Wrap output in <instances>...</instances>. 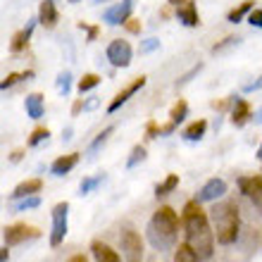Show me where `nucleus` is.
Returning a JSON list of instances; mask_svg holds the SVG:
<instances>
[{
  "label": "nucleus",
  "instance_id": "1",
  "mask_svg": "<svg viewBox=\"0 0 262 262\" xmlns=\"http://www.w3.org/2000/svg\"><path fill=\"white\" fill-rule=\"evenodd\" d=\"M184 229L186 243L195 250L200 260H210L214 253V231L207 222V214L200 210L198 200H188L184 205Z\"/></svg>",
  "mask_w": 262,
  "mask_h": 262
},
{
  "label": "nucleus",
  "instance_id": "2",
  "mask_svg": "<svg viewBox=\"0 0 262 262\" xmlns=\"http://www.w3.org/2000/svg\"><path fill=\"white\" fill-rule=\"evenodd\" d=\"M177 231H179V217L169 205H162L155 210L150 217L148 227H145V236L155 250H169L177 243Z\"/></svg>",
  "mask_w": 262,
  "mask_h": 262
},
{
  "label": "nucleus",
  "instance_id": "3",
  "mask_svg": "<svg viewBox=\"0 0 262 262\" xmlns=\"http://www.w3.org/2000/svg\"><path fill=\"white\" fill-rule=\"evenodd\" d=\"M212 222H214V236L222 246H231V243L238 238V227H241V220H238V207L236 203H217L212 207Z\"/></svg>",
  "mask_w": 262,
  "mask_h": 262
},
{
  "label": "nucleus",
  "instance_id": "4",
  "mask_svg": "<svg viewBox=\"0 0 262 262\" xmlns=\"http://www.w3.org/2000/svg\"><path fill=\"white\" fill-rule=\"evenodd\" d=\"M119 243H122V255L126 262H141L143 260V241L138 236L136 229L124 227L119 234Z\"/></svg>",
  "mask_w": 262,
  "mask_h": 262
},
{
  "label": "nucleus",
  "instance_id": "5",
  "mask_svg": "<svg viewBox=\"0 0 262 262\" xmlns=\"http://www.w3.org/2000/svg\"><path fill=\"white\" fill-rule=\"evenodd\" d=\"M53 231H50V246L57 248L60 243L64 241V236H67V227H69V203H57L53 207Z\"/></svg>",
  "mask_w": 262,
  "mask_h": 262
},
{
  "label": "nucleus",
  "instance_id": "6",
  "mask_svg": "<svg viewBox=\"0 0 262 262\" xmlns=\"http://www.w3.org/2000/svg\"><path fill=\"white\" fill-rule=\"evenodd\" d=\"M105 55H107V60H110L112 67H129L134 53H131L129 41H124V38H115V41L107 46Z\"/></svg>",
  "mask_w": 262,
  "mask_h": 262
},
{
  "label": "nucleus",
  "instance_id": "7",
  "mask_svg": "<svg viewBox=\"0 0 262 262\" xmlns=\"http://www.w3.org/2000/svg\"><path fill=\"white\" fill-rule=\"evenodd\" d=\"M41 231L36 227H29V224H12V227H5L3 231V238H5V246H19V243L29 241V238H38Z\"/></svg>",
  "mask_w": 262,
  "mask_h": 262
},
{
  "label": "nucleus",
  "instance_id": "8",
  "mask_svg": "<svg viewBox=\"0 0 262 262\" xmlns=\"http://www.w3.org/2000/svg\"><path fill=\"white\" fill-rule=\"evenodd\" d=\"M131 10H134V0H122V3H115L103 12V21L110 24V27H119V24H126L131 17Z\"/></svg>",
  "mask_w": 262,
  "mask_h": 262
},
{
  "label": "nucleus",
  "instance_id": "9",
  "mask_svg": "<svg viewBox=\"0 0 262 262\" xmlns=\"http://www.w3.org/2000/svg\"><path fill=\"white\" fill-rule=\"evenodd\" d=\"M227 193V181L224 179H210L205 181V186L198 191V195H195V200L198 203H214L217 198H222V195Z\"/></svg>",
  "mask_w": 262,
  "mask_h": 262
},
{
  "label": "nucleus",
  "instance_id": "10",
  "mask_svg": "<svg viewBox=\"0 0 262 262\" xmlns=\"http://www.w3.org/2000/svg\"><path fill=\"white\" fill-rule=\"evenodd\" d=\"M143 86H145V76H138V79H134V81H131L124 91H119L117 96H115V100L107 105V112H117L119 107H122V105H124L126 100L134 96V93H138V91L143 89Z\"/></svg>",
  "mask_w": 262,
  "mask_h": 262
},
{
  "label": "nucleus",
  "instance_id": "11",
  "mask_svg": "<svg viewBox=\"0 0 262 262\" xmlns=\"http://www.w3.org/2000/svg\"><path fill=\"white\" fill-rule=\"evenodd\" d=\"M238 188L246 198H253L255 203H262V177H241Z\"/></svg>",
  "mask_w": 262,
  "mask_h": 262
},
{
  "label": "nucleus",
  "instance_id": "12",
  "mask_svg": "<svg viewBox=\"0 0 262 262\" xmlns=\"http://www.w3.org/2000/svg\"><path fill=\"white\" fill-rule=\"evenodd\" d=\"M76 162H79V152H69V155H62V158H57L53 162L50 172H53V177H64V174H69L74 169Z\"/></svg>",
  "mask_w": 262,
  "mask_h": 262
},
{
  "label": "nucleus",
  "instance_id": "13",
  "mask_svg": "<svg viewBox=\"0 0 262 262\" xmlns=\"http://www.w3.org/2000/svg\"><path fill=\"white\" fill-rule=\"evenodd\" d=\"M41 188H43V181L41 179H27V181H21L19 186L10 193V200L14 203V200H21V198H27V195H36Z\"/></svg>",
  "mask_w": 262,
  "mask_h": 262
},
{
  "label": "nucleus",
  "instance_id": "14",
  "mask_svg": "<svg viewBox=\"0 0 262 262\" xmlns=\"http://www.w3.org/2000/svg\"><path fill=\"white\" fill-rule=\"evenodd\" d=\"M177 19H179L181 24H186V27H198L200 24L198 10H195V5L191 3V0H186L184 5L177 7Z\"/></svg>",
  "mask_w": 262,
  "mask_h": 262
},
{
  "label": "nucleus",
  "instance_id": "15",
  "mask_svg": "<svg viewBox=\"0 0 262 262\" xmlns=\"http://www.w3.org/2000/svg\"><path fill=\"white\" fill-rule=\"evenodd\" d=\"M91 253L96 257V262H122L117 255V250H112L107 243L103 241H93L91 243Z\"/></svg>",
  "mask_w": 262,
  "mask_h": 262
},
{
  "label": "nucleus",
  "instance_id": "16",
  "mask_svg": "<svg viewBox=\"0 0 262 262\" xmlns=\"http://www.w3.org/2000/svg\"><path fill=\"white\" fill-rule=\"evenodd\" d=\"M38 21L46 29H53L57 24V10L53 0H43L41 3V7H38Z\"/></svg>",
  "mask_w": 262,
  "mask_h": 262
},
{
  "label": "nucleus",
  "instance_id": "17",
  "mask_svg": "<svg viewBox=\"0 0 262 262\" xmlns=\"http://www.w3.org/2000/svg\"><path fill=\"white\" fill-rule=\"evenodd\" d=\"M253 115H255V112L250 110L248 100H236L234 112H231V122H234V126H243L253 119Z\"/></svg>",
  "mask_w": 262,
  "mask_h": 262
},
{
  "label": "nucleus",
  "instance_id": "18",
  "mask_svg": "<svg viewBox=\"0 0 262 262\" xmlns=\"http://www.w3.org/2000/svg\"><path fill=\"white\" fill-rule=\"evenodd\" d=\"M27 115L31 119H41L43 117V96L41 93H31V96H27Z\"/></svg>",
  "mask_w": 262,
  "mask_h": 262
},
{
  "label": "nucleus",
  "instance_id": "19",
  "mask_svg": "<svg viewBox=\"0 0 262 262\" xmlns=\"http://www.w3.org/2000/svg\"><path fill=\"white\" fill-rule=\"evenodd\" d=\"M205 131H207V122L205 119H198V122H193L191 126L184 129V138L186 141H200V138L205 136Z\"/></svg>",
  "mask_w": 262,
  "mask_h": 262
},
{
  "label": "nucleus",
  "instance_id": "20",
  "mask_svg": "<svg viewBox=\"0 0 262 262\" xmlns=\"http://www.w3.org/2000/svg\"><path fill=\"white\" fill-rule=\"evenodd\" d=\"M36 21H38V19H36ZM36 21H31V24H29L24 31H19V34L12 38V46H10V48H12V53H19V50H24V46H27L29 38H31V31H34Z\"/></svg>",
  "mask_w": 262,
  "mask_h": 262
},
{
  "label": "nucleus",
  "instance_id": "21",
  "mask_svg": "<svg viewBox=\"0 0 262 262\" xmlns=\"http://www.w3.org/2000/svg\"><path fill=\"white\" fill-rule=\"evenodd\" d=\"M253 5H255L253 0H246V3H241V5L234 7V10H231V12L227 14V19L231 21V24H238V21H241L243 17H246V14L253 12Z\"/></svg>",
  "mask_w": 262,
  "mask_h": 262
},
{
  "label": "nucleus",
  "instance_id": "22",
  "mask_svg": "<svg viewBox=\"0 0 262 262\" xmlns=\"http://www.w3.org/2000/svg\"><path fill=\"white\" fill-rule=\"evenodd\" d=\"M177 186H179V174H169V177H167L162 184H158V186H155V195H158V198H162V195H169Z\"/></svg>",
  "mask_w": 262,
  "mask_h": 262
},
{
  "label": "nucleus",
  "instance_id": "23",
  "mask_svg": "<svg viewBox=\"0 0 262 262\" xmlns=\"http://www.w3.org/2000/svg\"><path fill=\"white\" fill-rule=\"evenodd\" d=\"M174 262H200V257L195 255V250L188 243H181L177 253H174Z\"/></svg>",
  "mask_w": 262,
  "mask_h": 262
},
{
  "label": "nucleus",
  "instance_id": "24",
  "mask_svg": "<svg viewBox=\"0 0 262 262\" xmlns=\"http://www.w3.org/2000/svg\"><path fill=\"white\" fill-rule=\"evenodd\" d=\"M186 115H188V103L186 100H177L172 112H169V119H172L174 124H181V122L186 119Z\"/></svg>",
  "mask_w": 262,
  "mask_h": 262
},
{
  "label": "nucleus",
  "instance_id": "25",
  "mask_svg": "<svg viewBox=\"0 0 262 262\" xmlns=\"http://www.w3.org/2000/svg\"><path fill=\"white\" fill-rule=\"evenodd\" d=\"M41 205V198L38 195H27V198H21V200H14L12 207L17 210V212H27V210H34V207Z\"/></svg>",
  "mask_w": 262,
  "mask_h": 262
},
{
  "label": "nucleus",
  "instance_id": "26",
  "mask_svg": "<svg viewBox=\"0 0 262 262\" xmlns=\"http://www.w3.org/2000/svg\"><path fill=\"white\" fill-rule=\"evenodd\" d=\"M112 131H115V126H105V129L100 131V134H98V136H96V141H93V143H91V148H89V152H91V155H93V152H98V150H100V145H105V141L110 138V134H112Z\"/></svg>",
  "mask_w": 262,
  "mask_h": 262
},
{
  "label": "nucleus",
  "instance_id": "27",
  "mask_svg": "<svg viewBox=\"0 0 262 262\" xmlns=\"http://www.w3.org/2000/svg\"><path fill=\"white\" fill-rule=\"evenodd\" d=\"M98 83H100V76H98V74H86L81 81H79V93L83 96L86 91H93V89H96Z\"/></svg>",
  "mask_w": 262,
  "mask_h": 262
},
{
  "label": "nucleus",
  "instance_id": "28",
  "mask_svg": "<svg viewBox=\"0 0 262 262\" xmlns=\"http://www.w3.org/2000/svg\"><path fill=\"white\" fill-rule=\"evenodd\" d=\"M100 181H103V174H98V177H89V179H83V181H81V186H79V193H81V195L91 193L93 188L100 186Z\"/></svg>",
  "mask_w": 262,
  "mask_h": 262
},
{
  "label": "nucleus",
  "instance_id": "29",
  "mask_svg": "<svg viewBox=\"0 0 262 262\" xmlns=\"http://www.w3.org/2000/svg\"><path fill=\"white\" fill-rule=\"evenodd\" d=\"M143 160H145V148H143V145H136V148L131 150L129 160H126V167H129V169H134V167H136L138 162H143Z\"/></svg>",
  "mask_w": 262,
  "mask_h": 262
},
{
  "label": "nucleus",
  "instance_id": "30",
  "mask_svg": "<svg viewBox=\"0 0 262 262\" xmlns=\"http://www.w3.org/2000/svg\"><path fill=\"white\" fill-rule=\"evenodd\" d=\"M31 76H34V72H24V74H7V76H5V81L0 83V89L7 91L10 86H14V83L19 81V79H31Z\"/></svg>",
  "mask_w": 262,
  "mask_h": 262
},
{
  "label": "nucleus",
  "instance_id": "31",
  "mask_svg": "<svg viewBox=\"0 0 262 262\" xmlns=\"http://www.w3.org/2000/svg\"><path fill=\"white\" fill-rule=\"evenodd\" d=\"M57 91H60L62 96H67L69 91H72V74H69V72H62V74L57 76Z\"/></svg>",
  "mask_w": 262,
  "mask_h": 262
},
{
  "label": "nucleus",
  "instance_id": "32",
  "mask_svg": "<svg viewBox=\"0 0 262 262\" xmlns=\"http://www.w3.org/2000/svg\"><path fill=\"white\" fill-rule=\"evenodd\" d=\"M48 136H50L48 129H34V134H31V138H29V145L34 148V145H38L41 141H46Z\"/></svg>",
  "mask_w": 262,
  "mask_h": 262
},
{
  "label": "nucleus",
  "instance_id": "33",
  "mask_svg": "<svg viewBox=\"0 0 262 262\" xmlns=\"http://www.w3.org/2000/svg\"><path fill=\"white\" fill-rule=\"evenodd\" d=\"M160 48V41L158 38H148V41L141 43V55H145V53H152V50Z\"/></svg>",
  "mask_w": 262,
  "mask_h": 262
},
{
  "label": "nucleus",
  "instance_id": "34",
  "mask_svg": "<svg viewBox=\"0 0 262 262\" xmlns=\"http://www.w3.org/2000/svg\"><path fill=\"white\" fill-rule=\"evenodd\" d=\"M241 38H236V36H229V38H224V43H220V46H214L212 53H222L224 48H229V46H234V43H238Z\"/></svg>",
  "mask_w": 262,
  "mask_h": 262
},
{
  "label": "nucleus",
  "instance_id": "35",
  "mask_svg": "<svg viewBox=\"0 0 262 262\" xmlns=\"http://www.w3.org/2000/svg\"><path fill=\"white\" fill-rule=\"evenodd\" d=\"M248 21L253 24V27L262 29V10H253V12L248 14Z\"/></svg>",
  "mask_w": 262,
  "mask_h": 262
},
{
  "label": "nucleus",
  "instance_id": "36",
  "mask_svg": "<svg viewBox=\"0 0 262 262\" xmlns=\"http://www.w3.org/2000/svg\"><path fill=\"white\" fill-rule=\"evenodd\" d=\"M260 89H262V76H257L253 83H246V86H243L246 93H253V91H260Z\"/></svg>",
  "mask_w": 262,
  "mask_h": 262
},
{
  "label": "nucleus",
  "instance_id": "37",
  "mask_svg": "<svg viewBox=\"0 0 262 262\" xmlns=\"http://www.w3.org/2000/svg\"><path fill=\"white\" fill-rule=\"evenodd\" d=\"M200 69H203V64H195V67L191 69V72H188L186 76H181V79H179V83H186V81H191V76H193V74H198Z\"/></svg>",
  "mask_w": 262,
  "mask_h": 262
},
{
  "label": "nucleus",
  "instance_id": "38",
  "mask_svg": "<svg viewBox=\"0 0 262 262\" xmlns=\"http://www.w3.org/2000/svg\"><path fill=\"white\" fill-rule=\"evenodd\" d=\"M98 105H100V100H98V98H91V100L83 103V110H96Z\"/></svg>",
  "mask_w": 262,
  "mask_h": 262
},
{
  "label": "nucleus",
  "instance_id": "39",
  "mask_svg": "<svg viewBox=\"0 0 262 262\" xmlns=\"http://www.w3.org/2000/svg\"><path fill=\"white\" fill-rule=\"evenodd\" d=\"M81 110H83V100H76L74 107H72V115H79Z\"/></svg>",
  "mask_w": 262,
  "mask_h": 262
},
{
  "label": "nucleus",
  "instance_id": "40",
  "mask_svg": "<svg viewBox=\"0 0 262 262\" xmlns=\"http://www.w3.org/2000/svg\"><path fill=\"white\" fill-rule=\"evenodd\" d=\"M7 248H10V246H5V248L0 250V262H7V260H10V253H7Z\"/></svg>",
  "mask_w": 262,
  "mask_h": 262
},
{
  "label": "nucleus",
  "instance_id": "41",
  "mask_svg": "<svg viewBox=\"0 0 262 262\" xmlns=\"http://www.w3.org/2000/svg\"><path fill=\"white\" fill-rule=\"evenodd\" d=\"M96 36H98V27H89V38H91V41H93Z\"/></svg>",
  "mask_w": 262,
  "mask_h": 262
},
{
  "label": "nucleus",
  "instance_id": "42",
  "mask_svg": "<svg viewBox=\"0 0 262 262\" xmlns=\"http://www.w3.org/2000/svg\"><path fill=\"white\" fill-rule=\"evenodd\" d=\"M253 119H255L257 124H262V107H260V110L255 112V115H253Z\"/></svg>",
  "mask_w": 262,
  "mask_h": 262
},
{
  "label": "nucleus",
  "instance_id": "43",
  "mask_svg": "<svg viewBox=\"0 0 262 262\" xmlns=\"http://www.w3.org/2000/svg\"><path fill=\"white\" fill-rule=\"evenodd\" d=\"M186 0H169V5H174V7H179V5H184Z\"/></svg>",
  "mask_w": 262,
  "mask_h": 262
},
{
  "label": "nucleus",
  "instance_id": "44",
  "mask_svg": "<svg viewBox=\"0 0 262 262\" xmlns=\"http://www.w3.org/2000/svg\"><path fill=\"white\" fill-rule=\"evenodd\" d=\"M69 262H86V257H83V255H74V257H72V260H69Z\"/></svg>",
  "mask_w": 262,
  "mask_h": 262
},
{
  "label": "nucleus",
  "instance_id": "45",
  "mask_svg": "<svg viewBox=\"0 0 262 262\" xmlns=\"http://www.w3.org/2000/svg\"><path fill=\"white\" fill-rule=\"evenodd\" d=\"M93 5H100V3H110V0H91Z\"/></svg>",
  "mask_w": 262,
  "mask_h": 262
},
{
  "label": "nucleus",
  "instance_id": "46",
  "mask_svg": "<svg viewBox=\"0 0 262 262\" xmlns=\"http://www.w3.org/2000/svg\"><path fill=\"white\" fill-rule=\"evenodd\" d=\"M257 158H260V162H262V145H260V150H257Z\"/></svg>",
  "mask_w": 262,
  "mask_h": 262
},
{
  "label": "nucleus",
  "instance_id": "47",
  "mask_svg": "<svg viewBox=\"0 0 262 262\" xmlns=\"http://www.w3.org/2000/svg\"><path fill=\"white\" fill-rule=\"evenodd\" d=\"M69 3H79V0H69Z\"/></svg>",
  "mask_w": 262,
  "mask_h": 262
}]
</instances>
